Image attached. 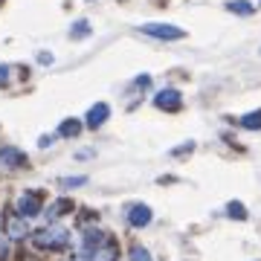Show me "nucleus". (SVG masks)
I'll list each match as a JSON object with an SVG mask.
<instances>
[{
  "label": "nucleus",
  "instance_id": "f257e3e1",
  "mask_svg": "<svg viewBox=\"0 0 261 261\" xmlns=\"http://www.w3.org/2000/svg\"><path fill=\"white\" fill-rule=\"evenodd\" d=\"M84 261H116L119 258V250L116 244L108 238L99 229H87L82 235V252H79Z\"/></svg>",
  "mask_w": 261,
  "mask_h": 261
},
{
  "label": "nucleus",
  "instance_id": "f03ea898",
  "mask_svg": "<svg viewBox=\"0 0 261 261\" xmlns=\"http://www.w3.org/2000/svg\"><path fill=\"white\" fill-rule=\"evenodd\" d=\"M67 241H70V235H67L64 226H58V224H49L47 229L32 235V244L41 247V250H61V247H67Z\"/></svg>",
  "mask_w": 261,
  "mask_h": 261
},
{
  "label": "nucleus",
  "instance_id": "7ed1b4c3",
  "mask_svg": "<svg viewBox=\"0 0 261 261\" xmlns=\"http://www.w3.org/2000/svg\"><path fill=\"white\" fill-rule=\"evenodd\" d=\"M140 32L148 38H157V41H180L186 35L180 27H171V23H142Z\"/></svg>",
  "mask_w": 261,
  "mask_h": 261
},
{
  "label": "nucleus",
  "instance_id": "20e7f679",
  "mask_svg": "<svg viewBox=\"0 0 261 261\" xmlns=\"http://www.w3.org/2000/svg\"><path fill=\"white\" fill-rule=\"evenodd\" d=\"M18 212L23 215V218L41 215V195H38V192H23V195L18 197Z\"/></svg>",
  "mask_w": 261,
  "mask_h": 261
},
{
  "label": "nucleus",
  "instance_id": "39448f33",
  "mask_svg": "<svg viewBox=\"0 0 261 261\" xmlns=\"http://www.w3.org/2000/svg\"><path fill=\"white\" fill-rule=\"evenodd\" d=\"M108 116H111V105L99 102V105H93V108L87 111L84 125H87V128H99V125H105V122H108Z\"/></svg>",
  "mask_w": 261,
  "mask_h": 261
},
{
  "label": "nucleus",
  "instance_id": "423d86ee",
  "mask_svg": "<svg viewBox=\"0 0 261 261\" xmlns=\"http://www.w3.org/2000/svg\"><path fill=\"white\" fill-rule=\"evenodd\" d=\"M151 218H154V212H151L145 203H134L130 206V212H128V221H130V226H148L151 224Z\"/></svg>",
  "mask_w": 261,
  "mask_h": 261
},
{
  "label": "nucleus",
  "instance_id": "0eeeda50",
  "mask_svg": "<svg viewBox=\"0 0 261 261\" xmlns=\"http://www.w3.org/2000/svg\"><path fill=\"white\" fill-rule=\"evenodd\" d=\"M6 232H9V238L12 241H20V238H27L29 235V226H27V221H23V215H12L9 221H6Z\"/></svg>",
  "mask_w": 261,
  "mask_h": 261
},
{
  "label": "nucleus",
  "instance_id": "6e6552de",
  "mask_svg": "<svg viewBox=\"0 0 261 261\" xmlns=\"http://www.w3.org/2000/svg\"><path fill=\"white\" fill-rule=\"evenodd\" d=\"M154 105H157L160 111H174V108H180V93L174 90V87H168V90H160L157 99H154Z\"/></svg>",
  "mask_w": 261,
  "mask_h": 261
},
{
  "label": "nucleus",
  "instance_id": "1a4fd4ad",
  "mask_svg": "<svg viewBox=\"0 0 261 261\" xmlns=\"http://www.w3.org/2000/svg\"><path fill=\"white\" fill-rule=\"evenodd\" d=\"M0 163H3V166H9V168H18V166L27 163V157H23L18 148H0Z\"/></svg>",
  "mask_w": 261,
  "mask_h": 261
},
{
  "label": "nucleus",
  "instance_id": "9d476101",
  "mask_svg": "<svg viewBox=\"0 0 261 261\" xmlns=\"http://www.w3.org/2000/svg\"><path fill=\"white\" fill-rule=\"evenodd\" d=\"M70 209H73V203H70V200H56V203H53V206L47 209V221H56L58 215L70 212Z\"/></svg>",
  "mask_w": 261,
  "mask_h": 261
},
{
  "label": "nucleus",
  "instance_id": "9b49d317",
  "mask_svg": "<svg viewBox=\"0 0 261 261\" xmlns=\"http://www.w3.org/2000/svg\"><path fill=\"white\" fill-rule=\"evenodd\" d=\"M61 137H75V134H82V122L79 119H64L61 122V128H58Z\"/></svg>",
  "mask_w": 261,
  "mask_h": 261
},
{
  "label": "nucleus",
  "instance_id": "f8f14e48",
  "mask_svg": "<svg viewBox=\"0 0 261 261\" xmlns=\"http://www.w3.org/2000/svg\"><path fill=\"white\" fill-rule=\"evenodd\" d=\"M241 128L261 130V111H252V113H247V116H241Z\"/></svg>",
  "mask_w": 261,
  "mask_h": 261
},
{
  "label": "nucleus",
  "instance_id": "ddd939ff",
  "mask_svg": "<svg viewBox=\"0 0 261 261\" xmlns=\"http://www.w3.org/2000/svg\"><path fill=\"white\" fill-rule=\"evenodd\" d=\"M226 9L235 12V15H252V3H250V0H229V3H226Z\"/></svg>",
  "mask_w": 261,
  "mask_h": 261
},
{
  "label": "nucleus",
  "instance_id": "4468645a",
  "mask_svg": "<svg viewBox=\"0 0 261 261\" xmlns=\"http://www.w3.org/2000/svg\"><path fill=\"white\" fill-rule=\"evenodd\" d=\"M226 215H229V218H235V221H247V206L238 203V200H232V203L226 206Z\"/></svg>",
  "mask_w": 261,
  "mask_h": 261
},
{
  "label": "nucleus",
  "instance_id": "2eb2a0df",
  "mask_svg": "<svg viewBox=\"0 0 261 261\" xmlns=\"http://www.w3.org/2000/svg\"><path fill=\"white\" fill-rule=\"evenodd\" d=\"M70 35L73 38H87L90 35V23H87V20H75L73 29H70Z\"/></svg>",
  "mask_w": 261,
  "mask_h": 261
},
{
  "label": "nucleus",
  "instance_id": "dca6fc26",
  "mask_svg": "<svg viewBox=\"0 0 261 261\" xmlns=\"http://www.w3.org/2000/svg\"><path fill=\"white\" fill-rule=\"evenodd\" d=\"M130 261H151V252L142 250V247H134L130 250Z\"/></svg>",
  "mask_w": 261,
  "mask_h": 261
},
{
  "label": "nucleus",
  "instance_id": "f3484780",
  "mask_svg": "<svg viewBox=\"0 0 261 261\" xmlns=\"http://www.w3.org/2000/svg\"><path fill=\"white\" fill-rule=\"evenodd\" d=\"M84 183H87V177H64L61 180L64 189H75V186H84Z\"/></svg>",
  "mask_w": 261,
  "mask_h": 261
},
{
  "label": "nucleus",
  "instance_id": "a211bd4d",
  "mask_svg": "<svg viewBox=\"0 0 261 261\" xmlns=\"http://www.w3.org/2000/svg\"><path fill=\"white\" fill-rule=\"evenodd\" d=\"M6 252H9V241H6V235H0V261L6 258Z\"/></svg>",
  "mask_w": 261,
  "mask_h": 261
},
{
  "label": "nucleus",
  "instance_id": "6ab92c4d",
  "mask_svg": "<svg viewBox=\"0 0 261 261\" xmlns=\"http://www.w3.org/2000/svg\"><path fill=\"white\" fill-rule=\"evenodd\" d=\"M6 82H9V67L0 64V84H6Z\"/></svg>",
  "mask_w": 261,
  "mask_h": 261
},
{
  "label": "nucleus",
  "instance_id": "aec40b11",
  "mask_svg": "<svg viewBox=\"0 0 261 261\" xmlns=\"http://www.w3.org/2000/svg\"><path fill=\"white\" fill-rule=\"evenodd\" d=\"M38 58H41V64H49V61H53V56H49V53H41Z\"/></svg>",
  "mask_w": 261,
  "mask_h": 261
},
{
  "label": "nucleus",
  "instance_id": "412c9836",
  "mask_svg": "<svg viewBox=\"0 0 261 261\" xmlns=\"http://www.w3.org/2000/svg\"><path fill=\"white\" fill-rule=\"evenodd\" d=\"M75 261H84V258H82V255H79V258H75Z\"/></svg>",
  "mask_w": 261,
  "mask_h": 261
}]
</instances>
